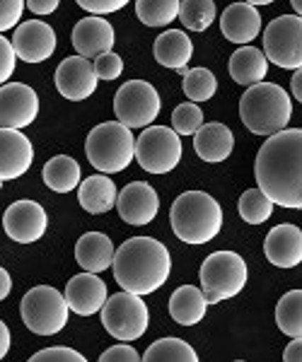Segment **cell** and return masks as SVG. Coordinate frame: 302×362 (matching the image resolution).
Wrapping results in <instances>:
<instances>
[{"label":"cell","instance_id":"1","mask_svg":"<svg viewBox=\"0 0 302 362\" xmlns=\"http://www.w3.org/2000/svg\"><path fill=\"white\" fill-rule=\"evenodd\" d=\"M257 186L276 206L302 208V128L269 136L254 162Z\"/></svg>","mask_w":302,"mask_h":362},{"label":"cell","instance_id":"2","mask_svg":"<svg viewBox=\"0 0 302 362\" xmlns=\"http://www.w3.org/2000/svg\"><path fill=\"white\" fill-rule=\"evenodd\" d=\"M172 271V256L162 242L153 237H131L116 249L114 280L121 290L150 295L167 283Z\"/></svg>","mask_w":302,"mask_h":362},{"label":"cell","instance_id":"3","mask_svg":"<svg viewBox=\"0 0 302 362\" xmlns=\"http://www.w3.org/2000/svg\"><path fill=\"white\" fill-rule=\"evenodd\" d=\"M172 232L184 244H208L223 230V208L206 191H184L170 208Z\"/></svg>","mask_w":302,"mask_h":362},{"label":"cell","instance_id":"4","mask_svg":"<svg viewBox=\"0 0 302 362\" xmlns=\"http://www.w3.org/2000/svg\"><path fill=\"white\" fill-rule=\"evenodd\" d=\"M293 99L281 85L257 83L240 99V119L254 136H276L290 124Z\"/></svg>","mask_w":302,"mask_h":362},{"label":"cell","instance_id":"5","mask_svg":"<svg viewBox=\"0 0 302 362\" xmlns=\"http://www.w3.org/2000/svg\"><path fill=\"white\" fill-rule=\"evenodd\" d=\"M85 155L97 172L116 174L136 160V138L121 121H104L87 136Z\"/></svg>","mask_w":302,"mask_h":362},{"label":"cell","instance_id":"6","mask_svg":"<svg viewBox=\"0 0 302 362\" xmlns=\"http://www.w3.org/2000/svg\"><path fill=\"white\" fill-rule=\"evenodd\" d=\"M68 312L71 305L66 293H58L51 285H37L20 302L22 321L37 336H54L63 331V326L68 324Z\"/></svg>","mask_w":302,"mask_h":362},{"label":"cell","instance_id":"7","mask_svg":"<svg viewBox=\"0 0 302 362\" xmlns=\"http://www.w3.org/2000/svg\"><path fill=\"white\" fill-rule=\"evenodd\" d=\"M247 264L235 251H216L201 264V288L211 305L240 295L247 285Z\"/></svg>","mask_w":302,"mask_h":362},{"label":"cell","instance_id":"8","mask_svg":"<svg viewBox=\"0 0 302 362\" xmlns=\"http://www.w3.org/2000/svg\"><path fill=\"white\" fill-rule=\"evenodd\" d=\"M148 324L150 312L143 302V295L121 290V293L109 297L107 305L102 307V326L116 341H136L148 331Z\"/></svg>","mask_w":302,"mask_h":362},{"label":"cell","instance_id":"9","mask_svg":"<svg viewBox=\"0 0 302 362\" xmlns=\"http://www.w3.org/2000/svg\"><path fill=\"white\" fill-rule=\"evenodd\" d=\"M182 136L167 126H148L136 138V162L150 174H170L182 160Z\"/></svg>","mask_w":302,"mask_h":362},{"label":"cell","instance_id":"10","mask_svg":"<svg viewBox=\"0 0 302 362\" xmlns=\"http://www.w3.org/2000/svg\"><path fill=\"white\" fill-rule=\"evenodd\" d=\"M162 99L150 83L145 80H129L121 85L114 97V114L129 128H148L160 116Z\"/></svg>","mask_w":302,"mask_h":362},{"label":"cell","instance_id":"11","mask_svg":"<svg viewBox=\"0 0 302 362\" xmlns=\"http://www.w3.org/2000/svg\"><path fill=\"white\" fill-rule=\"evenodd\" d=\"M264 54L271 63L286 70L302 68V17L281 15L266 27Z\"/></svg>","mask_w":302,"mask_h":362},{"label":"cell","instance_id":"12","mask_svg":"<svg viewBox=\"0 0 302 362\" xmlns=\"http://www.w3.org/2000/svg\"><path fill=\"white\" fill-rule=\"evenodd\" d=\"M54 83L61 97L71 99V102H83V99L95 95L100 75L95 70V63H90V58L71 56L63 58V63H58Z\"/></svg>","mask_w":302,"mask_h":362},{"label":"cell","instance_id":"13","mask_svg":"<svg viewBox=\"0 0 302 362\" xmlns=\"http://www.w3.org/2000/svg\"><path fill=\"white\" fill-rule=\"evenodd\" d=\"M3 227L17 244H34L44 237L49 227V215L37 201H15L3 215Z\"/></svg>","mask_w":302,"mask_h":362},{"label":"cell","instance_id":"14","mask_svg":"<svg viewBox=\"0 0 302 362\" xmlns=\"http://www.w3.org/2000/svg\"><path fill=\"white\" fill-rule=\"evenodd\" d=\"M116 213L126 225L143 227L150 225L160 213V196L148 181H131L124 186L116 201Z\"/></svg>","mask_w":302,"mask_h":362},{"label":"cell","instance_id":"15","mask_svg":"<svg viewBox=\"0 0 302 362\" xmlns=\"http://www.w3.org/2000/svg\"><path fill=\"white\" fill-rule=\"evenodd\" d=\"M39 116V97L29 85L5 83L0 90V124L3 128H27Z\"/></svg>","mask_w":302,"mask_h":362},{"label":"cell","instance_id":"16","mask_svg":"<svg viewBox=\"0 0 302 362\" xmlns=\"http://www.w3.org/2000/svg\"><path fill=\"white\" fill-rule=\"evenodd\" d=\"M10 42L25 63H44L56 51V32L42 20H27L17 25Z\"/></svg>","mask_w":302,"mask_h":362},{"label":"cell","instance_id":"17","mask_svg":"<svg viewBox=\"0 0 302 362\" xmlns=\"http://www.w3.org/2000/svg\"><path fill=\"white\" fill-rule=\"evenodd\" d=\"M66 300L71 305V312L80 314V317H92V314L102 312V307L107 305V285L100 278V273H78V276L68 280Z\"/></svg>","mask_w":302,"mask_h":362},{"label":"cell","instance_id":"18","mask_svg":"<svg viewBox=\"0 0 302 362\" xmlns=\"http://www.w3.org/2000/svg\"><path fill=\"white\" fill-rule=\"evenodd\" d=\"M34 162V148L29 138L17 128L0 131V181H13L27 172Z\"/></svg>","mask_w":302,"mask_h":362},{"label":"cell","instance_id":"19","mask_svg":"<svg viewBox=\"0 0 302 362\" xmlns=\"http://www.w3.org/2000/svg\"><path fill=\"white\" fill-rule=\"evenodd\" d=\"M264 254L271 266L295 268L302 264V232L300 227L283 223L276 225L264 239Z\"/></svg>","mask_w":302,"mask_h":362},{"label":"cell","instance_id":"20","mask_svg":"<svg viewBox=\"0 0 302 362\" xmlns=\"http://www.w3.org/2000/svg\"><path fill=\"white\" fill-rule=\"evenodd\" d=\"M116 34L114 27L102 15H90L73 27V46L78 56L97 58L114 49Z\"/></svg>","mask_w":302,"mask_h":362},{"label":"cell","instance_id":"21","mask_svg":"<svg viewBox=\"0 0 302 362\" xmlns=\"http://www.w3.org/2000/svg\"><path fill=\"white\" fill-rule=\"evenodd\" d=\"M220 32L232 44L247 46L249 42H254L261 32V15L257 5L247 3V0L228 5L225 13L220 15Z\"/></svg>","mask_w":302,"mask_h":362},{"label":"cell","instance_id":"22","mask_svg":"<svg viewBox=\"0 0 302 362\" xmlns=\"http://www.w3.org/2000/svg\"><path fill=\"white\" fill-rule=\"evenodd\" d=\"M194 150L203 162L218 165V162H225L232 155V150H235V136H232L228 126L218 124V121L203 124L194 133Z\"/></svg>","mask_w":302,"mask_h":362},{"label":"cell","instance_id":"23","mask_svg":"<svg viewBox=\"0 0 302 362\" xmlns=\"http://www.w3.org/2000/svg\"><path fill=\"white\" fill-rule=\"evenodd\" d=\"M116 249L112 239L102 232H87L75 242V261L83 271L102 273L114 266Z\"/></svg>","mask_w":302,"mask_h":362},{"label":"cell","instance_id":"24","mask_svg":"<svg viewBox=\"0 0 302 362\" xmlns=\"http://www.w3.org/2000/svg\"><path fill=\"white\" fill-rule=\"evenodd\" d=\"M78 201L83 206L85 213L92 215H104L112 208H116L119 201V191L116 184L107 174H92V177L83 179V184L78 186Z\"/></svg>","mask_w":302,"mask_h":362},{"label":"cell","instance_id":"25","mask_svg":"<svg viewBox=\"0 0 302 362\" xmlns=\"http://www.w3.org/2000/svg\"><path fill=\"white\" fill-rule=\"evenodd\" d=\"M155 61L170 70H187V63L194 56V44L179 29H167L153 44Z\"/></svg>","mask_w":302,"mask_h":362},{"label":"cell","instance_id":"26","mask_svg":"<svg viewBox=\"0 0 302 362\" xmlns=\"http://www.w3.org/2000/svg\"><path fill=\"white\" fill-rule=\"evenodd\" d=\"M208 297L196 285H182L170 297V317L179 326H196L208 312Z\"/></svg>","mask_w":302,"mask_h":362},{"label":"cell","instance_id":"27","mask_svg":"<svg viewBox=\"0 0 302 362\" xmlns=\"http://www.w3.org/2000/svg\"><path fill=\"white\" fill-rule=\"evenodd\" d=\"M230 78L235 80L237 85H257L266 78L269 73V58L266 54H261L254 46H240L235 54L230 56Z\"/></svg>","mask_w":302,"mask_h":362},{"label":"cell","instance_id":"28","mask_svg":"<svg viewBox=\"0 0 302 362\" xmlns=\"http://www.w3.org/2000/svg\"><path fill=\"white\" fill-rule=\"evenodd\" d=\"M80 177H83V174H80V165L68 155L51 157L42 169L44 184L49 186L51 191H56V194H68V191L78 189V186L83 184Z\"/></svg>","mask_w":302,"mask_h":362},{"label":"cell","instance_id":"29","mask_svg":"<svg viewBox=\"0 0 302 362\" xmlns=\"http://www.w3.org/2000/svg\"><path fill=\"white\" fill-rule=\"evenodd\" d=\"M182 0H136V15L145 27H167L179 17Z\"/></svg>","mask_w":302,"mask_h":362},{"label":"cell","instance_id":"30","mask_svg":"<svg viewBox=\"0 0 302 362\" xmlns=\"http://www.w3.org/2000/svg\"><path fill=\"white\" fill-rule=\"evenodd\" d=\"M276 324L290 338L302 336V290H290L278 300Z\"/></svg>","mask_w":302,"mask_h":362},{"label":"cell","instance_id":"31","mask_svg":"<svg viewBox=\"0 0 302 362\" xmlns=\"http://www.w3.org/2000/svg\"><path fill=\"white\" fill-rule=\"evenodd\" d=\"M145 362H196L199 355L182 338H160L145 350Z\"/></svg>","mask_w":302,"mask_h":362},{"label":"cell","instance_id":"32","mask_svg":"<svg viewBox=\"0 0 302 362\" xmlns=\"http://www.w3.org/2000/svg\"><path fill=\"white\" fill-rule=\"evenodd\" d=\"M182 73H184L182 87H184V95L189 97V102L201 104L216 97L218 78L208 68H189V70H182Z\"/></svg>","mask_w":302,"mask_h":362},{"label":"cell","instance_id":"33","mask_svg":"<svg viewBox=\"0 0 302 362\" xmlns=\"http://www.w3.org/2000/svg\"><path fill=\"white\" fill-rule=\"evenodd\" d=\"M274 206L276 203L271 201L259 186L257 189H247L245 194L240 196V203H237L240 218L245 220L247 225H264L266 220L271 218V213H274Z\"/></svg>","mask_w":302,"mask_h":362},{"label":"cell","instance_id":"34","mask_svg":"<svg viewBox=\"0 0 302 362\" xmlns=\"http://www.w3.org/2000/svg\"><path fill=\"white\" fill-rule=\"evenodd\" d=\"M179 20L189 32H206L216 22V3L213 0H182Z\"/></svg>","mask_w":302,"mask_h":362},{"label":"cell","instance_id":"35","mask_svg":"<svg viewBox=\"0 0 302 362\" xmlns=\"http://www.w3.org/2000/svg\"><path fill=\"white\" fill-rule=\"evenodd\" d=\"M201 126H203V112L196 102L179 104L172 112V128L179 136H194Z\"/></svg>","mask_w":302,"mask_h":362},{"label":"cell","instance_id":"36","mask_svg":"<svg viewBox=\"0 0 302 362\" xmlns=\"http://www.w3.org/2000/svg\"><path fill=\"white\" fill-rule=\"evenodd\" d=\"M32 362H85V355L68 346H51L32 355Z\"/></svg>","mask_w":302,"mask_h":362},{"label":"cell","instance_id":"37","mask_svg":"<svg viewBox=\"0 0 302 362\" xmlns=\"http://www.w3.org/2000/svg\"><path fill=\"white\" fill-rule=\"evenodd\" d=\"M95 70H97V75H100V80H116L124 73V61H121L119 54L107 51V54L95 58Z\"/></svg>","mask_w":302,"mask_h":362},{"label":"cell","instance_id":"38","mask_svg":"<svg viewBox=\"0 0 302 362\" xmlns=\"http://www.w3.org/2000/svg\"><path fill=\"white\" fill-rule=\"evenodd\" d=\"M25 13V0H0V32L17 29V22Z\"/></svg>","mask_w":302,"mask_h":362},{"label":"cell","instance_id":"39","mask_svg":"<svg viewBox=\"0 0 302 362\" xmlns=\"http://www.w3.org/2000/svg\"><path fill=\"white\" fill-rule=\"evenodd\" d=\"M17 58H20V56H17L13 42H10V39H5V34H3V39H0V80H3V85L13 78Z\"/></svg>","mask_w":302,"mask_h":362},{"label":"cell","instance_id":"40","mask_svg":"<svg viewBox=\"0 0 302 362\" xmlns=\"http://www.w3.org/2000/svg\"><path fill=\"white\" fill-rule=\"evenodd\" d=\"M90 15H112L129 5V0H75Z\"/></svg>","mask_w":302,"mask_h":362},{"label":"cell","instance_id":"41","mask_svg":"<svg viewBox=\"0 0 302 362\" xmlns=\"http://www.w3.org/2000/svg\"><path fill=\"white\" fill-rule=\"evenodd\" d=\"M141 355L136 353V348H131L126 341L116 343V346L107 348L104 353L100 355V362H138Z\"/></svg>","mask_w":302,"mask_h":362},{"label":"cell","instance_id":"42","mask_svg":"<svg viewBox=\"0 0 302 362\" xmlns=\"http://www.w3.org/2000/svg\"><path fill=\"white\" fill-rule=\"evenodd\" d=\"M58 3L61 0H27V8L32 10L34 15H51L58 10Z\"/></svg>","mask_w":302,"mask_h":362},{"label":"cell","instance_id":"43","mask_svg":"<svg viewBox=\"0 0 302 362\" xmlns=\"http://www.w3.org/2000/svg\"><path fill=\"white\" fill-rule=\"evenodd\" d=\"M283 360L286 362H302V336L293 338L288 343V348L283 350Z\"/></svg>","mask_w":302,"mask_h":362},{"label":"cell","instance_id":"44","mask_svg":"<svg viewBox=\"0 0 302 362\" xmlns=\"http://www.w3.org/2000/svg\"><path fill=\"white\" fill-rule=\"evenodd\" d=\"M10 353V326L0 321V358Z\"/></svg>","mask_w":302,"mask_h":362},{"label":"cell","instance_id":"45","mask_svg":"<svg viewBox=\"0 0 302 362\" xmlns=\"http://www.w3.org/2000/svg\"><path fill=\"white\" fill-rule=\"evenodd\" d=\"M10 293H13V278H10V271L0 268V300H5Z\"/></svg>","mask_w":302,"mask_h":362},{"label":"cell","instance_id":"46","mask_svg":"<svg viewBox=\"0 0 302 362\" xmlns=\"http://www.w3.org/2000/svg\"><path fill=\"white\" fill-rule=\"evenodd\" d=\"M290 90H293V97L302 104V68L293 70V78H290Z\"/></svg>","mask_w":302,"mask_h":362},{"label":"cell","instance_id":"47","mask_svg":"<svg viewBox=\"0 0 302 362\" xmlns=\"http://www.w3.org/2000/svg\"><path fill=\"white\" fill-rule=\"evenodd\" d=\"M290 5L295 8V15L302 17V0H290Z\"/></svg>","mask_w":302,"mask_h":362},{"label":"cell","instance_id":"48","mask_svg":"<svg viewBox=\"0 0 302 362\" xmlns=\"http://www.w3.org/2000/svg\"><path fill=\"white\" fill-rule=\"evenodd\" d=\"M247 3H252V5H271V3H276V0H247Z\"/></svg>","mask_w":302,"mask_h":362}]
</instances>
